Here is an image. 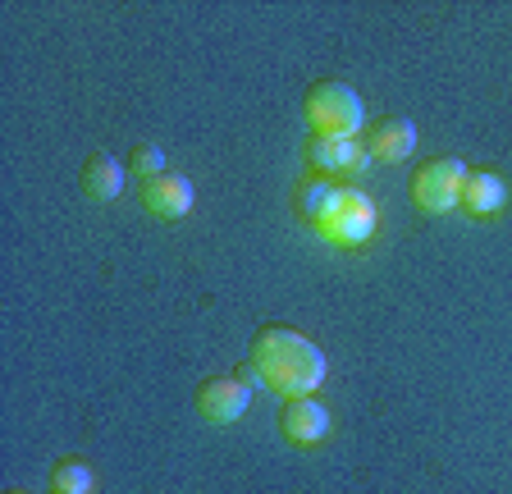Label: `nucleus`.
Instances as JSON below:
<instances>
[{
    "label": "nucleus",
    "mask_w": 512,
    "mask_h": 494,
    "mask_svg": "<svg viewBox=\"0 0 512 494\" xmlns=\"http://www.w3.org/2000/svg\"><path fill=\"white\" fill-rule=\"evenodd\" d=\"M334 193H339V183L325 179V174H307V179H298V188H293V211L307 220V225H316L320 215H325V206L334 202Z\"/></svg>",
    "instance_id": "f8f14e48"
},
{
    "label": "nucleus",
    "mask_w": 512,
    "mask_h": 494,
    "mask_svg": "<svg viewBox=\"0 0 512 494\" xmlns=\"http://www.w3.org/2000/svg\"><path fill=\"white\" fill-rule=\"evenodd\" d=\"M252 366L261 371L266 389L284 398H302L325 380V353L288 325H261L252 334Z\"/></svg>",
    "instance_id": "f257e3e1"
},
{
    "label": "nucleus",
    "mask_w": 512,
    "mask_h": 494,
    "mask_svg": "<svg viewBox=\"0 0 512 494\" xmlns=\"http://www.w3.org/2000/svg\"><path fill=\"white\" fill-rule=\"evenodd\" d=\"M5 494H23V490H5Z\"/></svg>",
    "instance_id": "dca6fc26"
},
{
    "label": "nucleus",
    "mask_w": 512,
    "mask_h": 494,
    "mask_svg": "<svg viewBox=\"0 0 512 494\" xmlns=\"http://www.w3.org/2000/svg\"><path fill=\"white\" fill-rule=\"evenodd\" d=\"M247 403H252V389H247L234 371H229V376H206L202 385H197V394H192L197 417L211 421V426H229V421H238L247 412Z\"/></svg>",
    "instance_id": "39448f33"
},
{
    "label": "nucleus",
    "mask_w": 512,
    "mask_h": 494,
    "mask_svg": "<svg viewBox=\"0 0 512 494\" xmlns=\"http://www.w3.org/2000/svg\"><path fill=\"white\" fill-rule=\"evenodd\" d=\"M124 174H128L124 161H115L110 151H92L83 161L78 183H83V193L92 197V202H115V197L124 193Z\"/></svg>",
    "instance_id": "9d476101"
},
{
    "label": "nucleus",
    "mask_w": 512,
    "mask_h": 494,
    "mask_svg": "<svg viewBox=\"0 0 512 494\" xmlns=\"http://www.w3.org/2000/svg\"><path fill=\"white\" fill-rule=\"evenodd\" d=\"M124 165L147 183V179H156V174H165V151H160L156 142H133V151H128Z\"/></svg>",
    "instance_id": "4468645a"
},
{
    "label": "nucleus",
    "mask_w": 512,
    "mask_h": 494,
    "mask_svg": "<svg viewBox=\"0 0 512 494\" xmlns=\"http://www.w3.org/2000/svg\"><path fill=\"white\" fill-rule=\"evenodd\" d=\"M234 376H238V380H243V385H247V389H261V385H266V380H261V371H256V366H252V362L234 366Z\"/></svg>",
    "instance_id": "2eb2a0df"
},
{
    "label": "nucleus",
    "mask_w": 512,
    "mask_h": 494,
    "mask_svg": "<svg viewBox=\"0 0 512 494\" xmlns=\"http://www.w3.org/2000/svg\"><path fill=\"white\" fill-rule=\"evenodd\" d=\"M375 225H380V211H375L371 197L362 188H339L334 202L325 206V215L316 220V234L339 247H362L375 234Z\"/></svg>",
    "instance_id": "7ed1b4c3"
},
{
    "label": "nucleus",
    "mask_w": 512,
    "mask_h": 494,
    "mask_svg": "<svg viewBox=\"0 0 512 494\" xmlns=\"http://www.w3.org/2000/svg\"><path fill=\"white\" fill-rule=\"evenodd\" d=\"M362 147L371 161H384V165L407 161L416 151V124L403 115H380L362 129Z\"/></svg>",
    "instance_id": "0eeeda50"
},
{
    "label": "nucleus",
    "mask_w": 512,
    "mask_h": 494,
    "mask_svg": "<svg viewBox=\"0 0 512 494\" xmlns=\"http://www.w3.org/2000/svg\"><path fill=\"white\" fill-rule=\"evenodd\" d=\"M503 202H508V188H503V179L499 174H490V170H467V183H462V211L467 215H499L503 211Z\"/></svg>",
    "instance_id": "9b49d317"
},
{
    "label": "nucleus",
    "mask_w": 512,
    "mask_h": 494,
    "mask_svg": "<svg viewBox=\"0 0 512 494\" xmlns=\"http://www.w3.org/2000/svg\"><path fill=\"white\" fill-rule=\"evenodd\" d=\"M302 156H307L311 174H325V179H330V174H357L371 165L362 138H320V133H307Z\"/></svg>",
    "instance_id": "423d86ee"
},
{
    "label": "nucleus",
    "mask_w": 512,
    "mask_h": 494,
    "mask_svg": "<svg viewBox=\"0 0 512 494\" xmlns=\"http://www.w3.org/2000/svg\"><path fill=\"white\" fill-rule=\"evenodd\" d=\"M302 115H307V129L320 138H362L366 129V106L357 97V87L339 83V78L311 83L302 97Z\"/></svg>",
    "instance_id": "f03ea898"
},
{
    "label": "nucleus",
    "mask_w": 512,
    "mask_h": 494,
    "mask_svg": "<svg viewBox=\"0 0 512 494\" xmlns=\"http://www.w3.org/2000/svg\"><path fill=\"white\" fill-rule=\"evenodd\" d=\"M462 183H467V165L458 156H435L412 170V202L430 215L453 211L462 202Z\"/></svg>",
    "instance_id": "20e7f679"
},
{
    "label": "nucleus",
    "mask_w": 512,
    "mask_h": 494,
    "mask_svg": "<svg viewBox=\"0 0 512 494\" xmlns=\"http://www.w3.org/2000/svg\"><path fill=\"white\" fill-rule=\"evenodd\" d=\"M46 481H51V494H92V467L83 458H60Z\"/></svg>",
    "instance_id": "ddd939ff"
},
{
    "label": "nucleus",
    "mask_w": 512,
    "mask_h": 494,
    "mask_svg": "<svg viewBox=\"0 0 512 494\" xmlns=\"http://www.w3.org/2000/svg\"><path fill=\"white\" fill-rule=\"evenodd\" d=\"M192 202H197V188H192L188 174L165 170L142 183V206H147V215H156V220H179V215L192 211Z\"/></svg>",
    "instance_id": "1a4fd4ad"
},
{
    "label": "nucleus",
    "mask_w": 512,
    "mask_h": 494,
    "mask_svg": "<svg viewBox=\"0 0 512 494\" xmlns=\"http://www.w3.org/2000/svg\"><path fill=\"white\" fill-rule=\"evenodd\" d=\"M279 435H284L288 444H298V449L320 444L330 435V412H325V403H316L311 394L284 398V408H279Z\"/></svg>",
    "instance_id": "6e6552de"
}]
</instances>
